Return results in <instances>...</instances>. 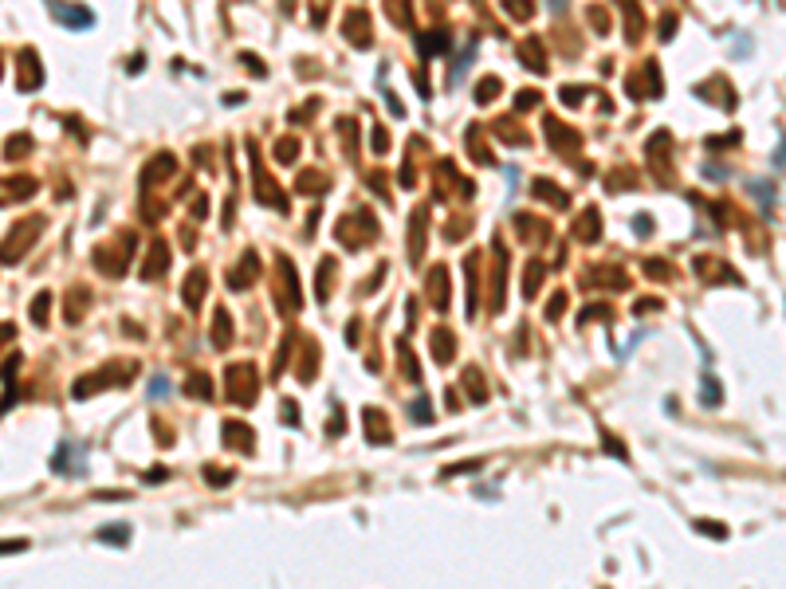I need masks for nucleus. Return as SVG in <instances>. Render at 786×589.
Returning <instances> with one entry per match:
<instances>
[{"instance_id":"f257e3e1","label":"nucleus","mask_w":786,"mask_h":589,"mask_svg":"<svg viewBox=\"0 0 786 589\" xmlns=\"http://www.w3.org/2000/svg\"><path fill=\"white\" fill-rule=\"evenodd\" d=\"M229 385H232V401H240V405H252V370L248 365H240V370L229 373Z\"/></svg>"},{"instance_id":"f03ea898","label":"nucleus","mask_w":786,"mask_h":589,"mask_svg":"<svg viewBox=\"0 0 786 589\" xmlns=\"http://www.w3.org/2000/svg\"><path fill=\"white\" fill-rule=\"evenodd\" d=\"M51 8L63 16V24H91V12H87V8H67V4H51Z\"/></svg>"},{"instance_id":"7ed1b4c3","label":"nucleus","mask_w":786,"mask_h":589,"mask_svg":"<svg viewBox=\"0 0 786 589\" xmlns=\"http://www.w3.org/2000/svg\"><path fill=\"white\" fill-rule=\"evenodd\" d=\"M201 287H205V271H197V275L189 279V287H185V302H189L193 311H197V307H201V302H197V295H201Z\"/></svg>"},{"instance_id":"20e7f679","label":"nucleus","mask_w":786,"mask_h":589,"mask_svg":"<svg viewBox=\"0 0 786 589\" xmlns=\"http://www.w3.org/2000/svg\"><path fill=\"white\" fill-rule=\"evenodd\" d=\"M98 538H102V542H126V538H130V530H98Z\"/></svg>"},{"instance_id":"39448f33","label":"nucleus","mask_w":786,"mask_h":589,"mask_svg":"<svg viewBox=\"0 0 786 589\" xmlns=\"http://www.w3.org/2000/svg\"><path fill=\"white\" fill-rule=\"evenodd\" d=\"M48 302H51V295H39V299H36V311H32V318H36V323H44V314H48Z\"/></svg>"},{"instance_id":"423d86ee","label":"nucleus","mask_w":786,"mask_h":589,"mask_svg":"<svg viewBox=\"0 0 786 589\" xmlns=\"http://www.w3.org/2000/svg\"><path fill=\"white\" fill-rule=\"evenodd\" d=\"M189 389H193V393H205V397H208V381H205V377H193V381H189Z\"/></svg>"},{"instance_id":"0eeeda50","label":"nucleus","mask_w":786,"mask_h":589,"mask_svg":"<svg viewBox=\"0 0 786 589\" xmlns=\"http://www.w3.org/2000/svg\"><path fill=\"white\" fill-rule=\"evenodd\" d=\"M161 393H170V381H166V377H157L154 381V397H161Z\"/></svg>"},{"instance_id":"6e6552de","label":"nucleus","mask_w":786,"mask_h":589,"mask_svg":"<svg viewBox=\"0 0 786 589\" xmlns=\"http://www.w3.org/2000/svg\"><path fill=\"white\" fill-rule=\"evenodd\" d=\"M28 542L24 538H16V542H0V550H24Z\"/></svg>"}]
</instances>
